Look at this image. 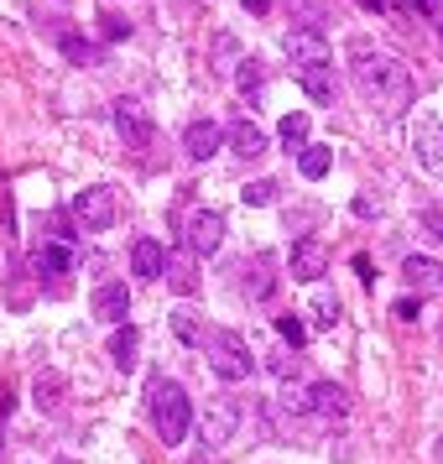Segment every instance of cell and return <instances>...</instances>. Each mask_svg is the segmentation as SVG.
Instances as JSON below:
<instances>
[{
	"mask_svg": "<svg viewBox=\"0 0 443 464\" xmlns=\"http://www.w3.org/2000/svg\"><path fill=\"white\" fill-rule=\"evenodd\" d=\"M198 350L209 355V371L219 381H246L251 376V350H246V339L230 334V329H209Z\"/></svg>",
	"mask_w": 443,
	"mask_h": 464,
	"instance_id": "3957f363",
	"label": "cell"
},
{
	"mask_svg": "<svg viewBox=\"0 0 443 464\" xmlns=\"http://www.w3.org/2000/svg\"><path fill=\"white\" fill-rule=\"evenodd\" d=\"M168 287L172 293H198V266H193V251L183 246V251H172L168 256Z\"/></svg>",
	"mask_w": 443,
	"mask_h": 464,
	"instance_id": "d6986e66",
	"label": "cell"
},
{
	"mask_svg": "<svg viewBox=\"0 0 443 464\" xmlns=\"http://www.w3.org/2000/svg\"><path fill=\"white\" fill-rule=\"evenodd\" d=\"M188 464H219V459H214L209 449H204V454H193V459H188Z\"/></svg>",
	"mask_w": 443,
	"mask_h": 464,
	"instance_id": "ab89813d",
	"label": "cell"
},
{
	"mask_svg": "<svg viewBox=\"0 0 443 464\" xmlns=\"http://www.w3.org/2000/svg\"><path fill=\"white\" fill-rule=\"evenodd\" d=\"M0 449H5V428H0Z\"/></svg>",
	"mask_w": 443,
	"mask_h": 464,
	"instance_id": "b9f144b4",
	"label": "cell"
},
{
	"mask_svg": "<svg viewBox=\"0 0 443 464\" xmlns=\"http://www.w3.org/2000/svg\"><path fill=\"white\" fill-rule=\"evenodd\" d=\"M282 47H287V58H293V68L334 63V53H329V43H323V32H313V26H293V32L282 37Z\"/></svg>",
	"mask_w": 443,
	"mask_h": 464,
	"instance_id": "52a82bcc",
	"label": "cell"
},
{
	"mask_svg": "<svg viewBox=\"0 0 443 464\" xmlns=\"http://www.w3.org/2000/svg\"><path fill=\"white\" fill-rule=\"evenodd\" d=\"M58 47H63V58H68L73 68H94V63H105V47L89 43V37H79V32H58Z\"/></svg>",
	"mask_w": 443,
	"mask_h": 464,
	"instance_id": "ac0fdd59",
	"label": "cell"
},
{
	"mask_svg": "<svg viewBox=\"0 0 443 464\" xmlns=\"http://www.w3.org/2000/svg\"><path fill=\"white\" fill-rule=\"evenodd\" d=\"M276 136H282V147H287V151H303V147H308V115H303V110H293V115H282V126H276Z\"/></svg>",
	"mask_w": 443,
	"mask_h": 464,
	"instance_id": "d4e9b609",
	"label": "cell"
},
{
	"mask_svg": "<svg viewBox=\"0 0 443 464\" xmlns=\"http://www.w3.org/2000/svg\"><path fill=\"white\" fill-rule=\"evenodd\" d=\"M418 11H428V22L443 32V0H418Z\"/></svg>",
	"mask_w": 443,
	"mask_h": 464,
	"instance_id": "d590c367",
	"label": "cell"
},
{
	"mask_svg": "<svg viewBox=\"0 0 443 464\" xmlns=\"http://www.w3.org/2000/svg\"><path fill=\"white\" fill-rule=\"evenodd\" d=\"M147 412H151V428L162 443H183L193 428V407H188V392L168 376H151L147 386Z\"/></svg>",
	"mask_w": 443,
	"mask_h": 464,
	"instance_id": "7a4b0ae2",
	"label": "cell"
},
{
	"mask_svg": "<svg viewBox=\"0 0 443 464\" xmlns=\"http://www.w3.org/2000/svg\"><path fill=\"white\" fill-rule=\"evenodd\" d=\"M297 11V26H313V32H323V22H329V5L323 0H287Z\"/></svg>",
	"mask_w": 443,
	"mask_h": 464,
	"instance_id": "83f0119b",
	"label": "cell"
},
{
	"mask_svg": "<svg viewBox=\"0 0 443 464\" xmlns=\"http://www.w3.org/2000/svg\"><path fill=\"white\" fill-rule=\"evenodd\" d=\"M73 219L84 225V230H110L115 219H120V198H115V188H84L79 198H73Z\"/></svg>",
	"mask_w": 443,
	"mask_h": 464,
	"instance_id": "277c9868",
	"label": "cell"
},
{
	"mask_svg": "<svg viewBox=\"0 0 443 464\" xmlns=\"http://www.w3.org/2000/svg\"><path fill=\"white\" fill-rule=\"evenodd\" d=\"M401 276H407V287H418V297L422 293H438V287H443L438 261H428V256H407V261H401Z\"/></svg>",
	"mask_w": 443,
	"mask_h": 464,
	"instance_id": "e0dca14e",
	"label": "cell"
},
{
	"mask_svg": "<svg viewBox=\"0 0 443 464\" xmlns=\"http://www.w3.org/2000/svg\"><path fill=\"white\" fill-rule=\"evenodd\" d=\"M438 459H443V439H438Z\"/></svg>",
	"mask_w": 443,
	"mask_h": 464,
	"instance_id": "ee69618b",
	"label": "cell"
},
{
	"mask_svg": "<svg viewBox=\"0 0 443 464\" xmlns=\"http://www.w3.org/2000/svg\"><path fill=\"white\" fill-rule=\"evenodd\" d=\"M355 84H360V94H365L371 105H380L386 115H397V110L412 100V73L401 68V58H391V53H380V47H371V43H355Z\"/></svg>",
	"mask_w": 443,
	"mask_h": 464,
	"instance_id": "6da1fadb",
	"label": "cell"
},
{
	"mask_svg": "<svg viewBox=\"0 0 443 464\" xmlns=\"http://www.w3.org/2000/svg\"><path fill=\"white\" fill-rule=\"evenodd\" d=\"M68 272H73V246L68 240H43L32 251V276L37 282H63Z\"/></svg>",
	"mask_w": 443,
	"mask_h": 464,
	"instance_id": "ba28073f",
	"label": "cell"
},
{
	"mask_svg": "<svg viewBox=\"0 0 443 464\" xmlns=\"http://www.w3.org/2000/svg\"><path fill=\"white\" fill-rule=\"evenodd\" d=\"M183 246H188L193 256H214L219 246H225V214L219 209H193L188 219H183Z\"/></svg>",
	"mask_w": 443,
	"mask_h": 464,
	"instance_id": "5b68a950",
	"label": "cell"
},
{
	"mask_svg": "<svg viewBox=\"0 0 443 464\" xmlns=\"http://www.w3.org/2000/svg\"><path fill=\"white\" fill-rule=\"evenodd\" d=\"M58 464H79V459H58Z\"/></svg>",
	"mask_w": 443,
	"mask_h": 464,
	"instance_id": "7bdbcfd3",
	"label": "cell"
},
{
	"mask_svg": "<svg viewBox=\"0 0 443 464\" xmlns=\"http://www.w3.org/2000/svg\"><path fill=\"white\" fill-rule=\"evenodd\" d=\"M32 401H37V412H47V418H58L63 412V376L58 371H37V381H32Z\"/></svg>",
	"mask_w": 443,
	"mask_h": 464,
	"instance_id": "2e32d148",
	"label": "cell"
},
{
	"mask_svg": "<svg viewBox=\"0 0 443 464\" xmlns=\"http://www.w3.org/2000/svg\"><path fill=\"white\" fill-rule=\"evenodd\" d=\"M130 272L141 276V282H157V276L168 272V251H162V240L141 235V240L130 246Z\"/></svg>",
	"mask_w": 443,
	"mask_h": 464,
	"instance_id": "8fae6325",
	"label": "cell"
},
{
	"mask_svg": "<svg viewBox=\"0 0 443 464\" xmlns=\"http://www.w3.org/2000/svg\"><path fill=\"white\" fill-rule=\"evenodd\" d=\"M251 209H266V204H276V183L272 178H255V183H246V193H240Z\"/></svg>",
	"mask_w": 443,
	"mask_h": 464,
	"instance_id": "f546056e",
	"label": "cell"
},
{
	"mask_svg": "<svg viewBox=\"0 0 443 464\" xmlns=\"http://www.w3.org/2000/svg\"><path fill=\"white\" fill-rule=\"evenodd\" d=\"M235 433H240V407H235V401H214L209 412H204V428H198L204 449H219V443H230Z\"/></svg>",
	"mask_w": 443,
	"mask_h": 464,
	"instance_id": "9c48e42d",
	"label": "cell"
},
{
	"mask_svg": "<svg viewBox=\"0 0 443 464\" xmlns=\"http://www.w3.org/2000/svg\"><path fill=\"white\" fill-rule=\"evenodd\" d=\"M246 266H251V261H246ZM272 282H276V272H272V256H255V266H251L246 276H240V287H246L251 297H266V293H272Z\"/></svg>",
	"mask_w": 443,
	"mask_h": 464,
	"instance_id": "603a6c76",
	"label": "cell"
},
{
	"mask_svg": "<svg viewBox=\"0 0 443 464\" xmlns=\"http://www.w3.org/2000/svg\"><path fill=\"white\" fill-rule=\"evenodd\" d=\"M360 5H365V11H386V0H360Z\"/></svg>",
	"mask_w": 443,
	"mask_h": 464,
	"instance_id": "60d3db41",
	"label": "cell"
},
{
	"mask_svg": "<svg viewBox=\"0 0 443 464\" xmlns=\"http://www.w3.org/2000/svg\"><path fill=\"white\" fill-rule=\"evenodd\" d=\"M418 314H422L418 297H401V303H397V318H418Z\"/></svg>",
	"mask_w": 443,
	"mask_h": 464,
	"instance_id": "74e56055",
	"label": "cell"
},
{
	"mask_svg": "<svg viewBox=\"0 0 443 464\" xmlns=\"http://www.w3.org/2000/svg\"><path fill=\"white\" fill-rule=\"evenodd\" d=\"M219 147H225V130L214 126V121H193V126L183 130V151H188L193 162H209Z\"/></svg>",
	"mask_w": 443,
	"mask_h": 464,
	"instance_id": "9a60e30c",
	"label": "cell"
},
{
	"mask_svg": "<svg viewBox=\"0 0 443 464\" xmlns=\"http://www.w3.org/2000/svg\"><path fill=\"white\" fill-rule=\"evenodd\" d=\"M110 115H115V130H120V136H126V147H151V141H157V126H151V115H147V105H141V100H115V110H110Z\"/></svg>",
	"mask_w": 443,
	"mask_h": 464,
	"instance_id": "8992f818",
	"label": "cell"
},
{
	"mask_svg": "<svg viewBox=\"0 0 443 464\" xmlns=\"http://www.w3.org/2000/svg\"><path fill=\"white\" fill-rule=\"evenodd\" d=\"M287 266H293L297 282H318V276L329 272V246L313 240V235H303V240L293 246V261H287Z\"/></svg>",
	"mask_w": 443,
	"mask_h": 464,
	"instance_id": "30bf717a",
	"label": "cell"
},
{
	"mask_svg": "<svg viewBox=\"0 0 443 464\" xmlns=\"http://www.w3.org/2000/svg\"><path fill=\"white\" fill-rule=\"evenodd\" d=\"M225 141H230V147L240 151V157H261V151H266V136H261V130H255L251 121H235Z\"/></svg>",
	"mask_w": 443,
	"mask_h": 464,
	"instance_id": "7402d4cb",
	"label": "cell"
},
{
	"mask_svg": "<svg viewBox=\"0 0 443 464\" xmlns=\"http://www.w3.org/2000/svg\"><path fill=\"white\" fill-rule=\"evenodd\" d=\"M418 230L428 235L433 246H443V209H438V204H428V209L418 214Z\"/></svg>",
	"mask_w": 443,
	"mask_h": 464,
	"instance_id": "1f68e13d",
	"label": "cell"
},
{
	"mask_svg": "<svg viewBox=\"0 0 443 464\" xmlns=\"http://www.w3.org/2000/svg\"><path fill=\"white\" fill-rule=\"evenodd\" d=\"M276 334H282V344H287V350H303V344H308V324H303V318H293V314H282V318H276Z\"/></svg>",
	"mask_w": 443,
	"mask_h": 464,
	"instance_id": "f1b7e54d",
	"label": "cell"
},
{
	"mask_svg": "<svg viewBox=\"0 0 443 464\" xmlns=\"http://www.w3.org/2000/svg\"><path fill=\"white\" fill-rule=\"evenodd\" d=\"M100 32H105V43H120V37H130V22H120V16H105V22H100Z\"/></svg>",
	"mask_w": 443,
	"mask_h": 464,
	"instance_id": "836d02e7",
	"label": "cell"
},
{
	"mask_svg": "<svg viewBox=\"0 0 443 464\" xmlns=\"http://www.w3.org/2000/svg\"><path fill=\"white\" fill-rule=\"evenodd\" d=\"M172 334L183 339V344H204V329H198V318H193V314H178V318H172Z\"/></svg>",
	"mask_w": 443,
	"mask_h": 464,
	"instance_id": "d6a6232c",
	"label": "cell"
},
{
	"mask_svg": "<svg viewBox=\"0 0 443 464\" xmlns=\"http://www.w3.org/2000/svg\"><path fill=\"white\" fill-rule=\"evenodd\" d=\"M272 5H276V0H246V11H251V16H266Z\"/></svg>",
	"mask_w": 443,
	"mask_h": 464,
	"instance_id": "f35d334b",
	"label": "cell"
},
{
	"mask_svg": "<svg viewBox=\"0 0 443 464\" xmlns=\"http://www.w3.org/2000/svg\"><path fill=\"white\" fill-rule=\"evenodd\" d=\"M136 350H141V334H136L130 324H115V339H110V360H115L120 371H130V365H136Z\"/></svg>",
	"mask_w": 443,
	"mask_h": 464,
	"instance_id": "44dd1931",
	"label": "cell"
},
{
	"mask_svg": "<svg viewBox=\"0 0 443 464\" xmlns=\"http://www.w3.org/2000/svg\"><path fill=\"white\" fill-rule=\"evenodd\" d=\"M308 397H313V412L318 418H350V407H355V401H350V392H344V386H339V381H313V386H308Z\"/></svg>",
	"mask_w": 443,
	"mask_h": 464,
	"instance_id": "7c38bea8",
	"label": "cell"
},
{
	"mask_svg": "<svg viewBox=\"0 0 443 464\" xmlns=\"http://www.w3.org/2000/svg\"><path fill=\"white\" fill-rule=\"evenodd\" d=\"M297 84H303V94L313 100V105H334L339 100V79L329 63H313V68H297Z\"/></svg>",
	"mask_w": 443,
	"mask_h": 464,
	"instance_id": "4fadbf2b",
	"label": "cell"
},
{
	"mask_svg": "<svg viewBox=\"0 0 443 464\" xmlns=\"http://www.w3.org/2000/svg\"><path fill=\"white\" fill-rule=\"evenodd\" d=\"M94 318L100 324H126V308H130V293H126V282H105V287H94Z\"/></svg>",
	"mask_w": 443,
	"mask_h": 464,
	"instance_id": "5bb4252c",
	"label": "cell"
},
{
	"mask_svg": "<svg viewBox=\"0 0 443 464\" xmlns=\"http://www.w3.org/2000/svg\"><path fill=\"white\" fill-rule=\"evenodd\" d=\"M214 68H219V73H235V68H240V43H235L230 32L214 37Z\"/></svg>",
	"mask_w": 443,
	"mask_h": 464,
	"instance_id": "4316f807",
	"label": "cell"
},
{
	"mask_svg": "<svg viewBox=\"0 0 443 464\" xmlns=\"http://www.w3.org/2000/svg\"><path fill=\"white\" fill-rule=\"evenodd\" d=\"M355 272H360V282H376V266H371V256H355Z\"/></svg>",
	"mask_w": 443,
	"mask_h": 464,
	"instance_id": "8d00e7d4",
	"label": "cell"
},
{
	"mask_svg": "<svg viewBox=\"0 0 443 464\" xmlns=\"http://www.w3.org/2000/svg\"><path fill=\"white\" fill-rule=\"evenodd\" d=\"M308 308H313V314H308L313 329H334V324H339V303H334V297H313Z\"/></svg>",
	"mask_w": 443,
	"mask_h": 464,
	"instance_id": "4dcf8cb0",
	"label": "cell"
},
{
	"mask_svg": "<svg viewBox=\"0 0 443 464\" xmlns=\"http://www.w3.org/2000/svg\"><path fill=\"white\" fill-rule=\"evenodd\" d=\"M329 168H334V151L329 147H303L297 151V172H303V178H323Z\"/></svg>",
	"mask_w": 443,
	"mask_h": 464,
	"instance_id": "484cf974",
	"label": "cell"
},
{
	"mask_svg": "<svg viewBox=\"0 0 443 464\" xmlns=\"http://www.w3.org/2000/svg\"><path fill=\"white\" fill-rule=\"evenodd\" d=\"M235 84H240V94H246L251 105H261V84H266V68L255 63V58H246V63L235 68Z\"/></svg>",
	"mask_w": 443,
	"mask_h": 464,
	"instance_id": "cb8c5ba5",
	"label": "cell"
},
{
	"mask_svg": "<svg viewBox=\"0 0 443 464\" xmlns=\"http://www.w3.org/2000/svg\"><path fill=\"white\" fill-rule=\"evenodd\" d=\"M418 157L428 168H443V121H422L418 126Z\"/></svg>",
	"mask_w": 443,
	"mask_h": 464,
	"instance_id": "ffe728a7",
	"label": "cell"
},
{
	"mask_svg": "<svg viewBox=\"0 0 443 464\" xmlns=\"http://www.w3.org/2000/svg\"><path fill=\"white\" fill-rule=\"evenodd\" d=\"M272 371H276L282 381H287V376H297V355H287V350H282V355H272Z\"/></svg>",
	"mask_w": 443,
	"mask_h": 464,
	"instance_id": "e575fe53",
	"label": "cell"
}]
</instances>
